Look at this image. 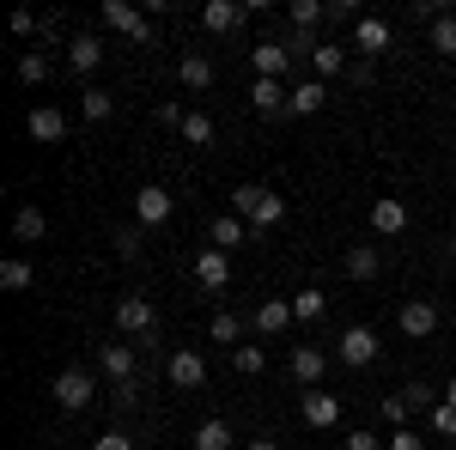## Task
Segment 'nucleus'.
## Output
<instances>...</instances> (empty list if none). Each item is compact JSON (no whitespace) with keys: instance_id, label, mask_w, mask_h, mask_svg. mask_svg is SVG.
Returning <instances> with one entry per match:
<instances>
[{"instance_id":"obj_47","label":"nucleus","mask_w":456,"mask_h":450,"mask_svg":"<svg viewBox=\"0 0 456 450\" xmlns=\"http://www.w3.org/2000/svg\"><path fill=\"white\" fill-rule=\"evenodd\" d=\"M444 402H451V408H456V378H451V383H444Z\"/></svg>"},{"instance_id":"obj_21","label":"nucleus","mask_w":456,"mask_h":450,"mask_svg":"<svg viewBox=\"0 0 456 450\" xmlns=\"http://www.w3.org/2000/svg\"><path fill=\"white\" fill-rule=\"evenodd\" d=\"M176 79H183L189 92H208V86H213V61H208V55H195V49H189V55L176 61Z\"/></svg>"},{"instance_id":"obj_29","label":"nucleus","mask_w":456,"mask_h":450,"mask_svg":"<svg viewBox=\"0 0 456 450\" xmlns=\"http://www.w3.org/2000/svg\"><path fill=\"white\" fill-rule=\"evenodd\" d=\"M286 12H292V31H316V25H322V12H329V6H322V0H292V6H286Z\"/></svg>"},{"instance_id":"obj_48","label":"nucleus","mask_w":456,"mask_h":450,"mask_svg":"<svg viewBox=\"0 0 456 450\" xmlns=\"http://www.w3.org/2000/svg\"><path fill=\"white\" fill-rule=\"evenodd\" d=\"M451 262H456V243H451Z\"/></svg>"},{"instance_id":"obj_11","label":"nucleus","mask_w":456,"mask_h":450,"mask_svg":"<svg viewBox=\"0 0 456 450\" xmlns=\"http://www.w3.org/2000/svg\"><path fill=\"white\" fill-rule=\"evenodd\" d=\"M195 280H201L208 292H225V286H232V256H225V250H201V256H195Z\"/></svg>"},{"instance_id":"obj_2","label":"nucleus","mask_w":456,"mask_h":450,"mask_svg":"<svg viewBox=\"0 0 456 450\" xmlns=\"http://www.w3.org/2000/svg\"><path fill=\"white\" fill-rule=\"evenodd\" d=\"M104 25L122 37H134V43H152V19H146V6H128V0H104Z\"/></svg>"},{"instance_id":"obj_44","label":"nucleus","mask_w":456,"mask_h":450,"mask_svg":"<svg viewBox=\"0 0 456 450\" xmlns=\"http://www.w3.org/2000/svg\"><path fill=\"white\" fill-rule=\"evenodd\" d=\"M389 450H426V438H420V432H408V426H402V432L389 438Z\"/></svg>"},{"instance_id":"obj_40","label":"nucleus","mask_w":456,"mask_h":450,"mask_svg":"<svg viewBox=\"0 0 456 450\" xmlns=\"http://www.w3.org/2000/svg\"><path fill=\"white\" fill-rule=\"evenodd\" d=\"M402 402H408V408H414V414H432V408H438V402H432V389H426V383H408V389H402Z\"/></svg>"},{"instance_id":"obj_7","label":"nucleus","mask_w":456,"mask_h":450,"mask_svg":"<svg viewBox=\"0 0 456 450\" xmlns=\"http://www.w3.org/2000/svg\"><path fill=\"white\" fill-rule=\"evenodd\" d=\"M335 353H341L347 365H371V359H378V329H365V323H353L347 335L335 341Z\"/></svg>"},{"instance_id":"obj_14","label":"nucleus","mask_w":456,"mask_h":450,"mask_svg":"<svg viewBox=\"0 0 456 450\" xmlns=\"http://www.w3.org/2000/svg\"><path fill=\"white\" fill-rule=\"evenodd\" d=\"M98 365H104L110 383H134V347H128V341H104Z\"/></svg>"},{"instance_id":"obj_16","label":"nucleus","mask_w":456,"mask_h":450,"mask_svg":"<svg viewBox=\"0 0 456 450\" xmlns=\"http://www.w3.org/2000/svg\"><path fill=\"white\" fill-rule=\"evenodd\" d=\"M341 268H347L353 280H378V268H384V250H378V243H353Z\"/></svg>"},{"instance_id":"obj_24","label":"nucleus","mask_w":456,"mask_h":450,"mask_svg":"<svg viewBox=\"0 0 456 450\" xmlns=\"http://www.w3.org/2000/svg\"><path fill=\"white\" fill-rule=\"evenodd\" d=\"M286 98H292V92H281V79H256V86H249V104L268 110V116H274V110H286Z\"/></svg>"},{"instance_id":"obj_27","label":"nucleus","mask_w":456,"mask_h":450,"mask_svg":"<svg viewBox=\"0 0 456 450\" xmlns=\"http://www.w3.org/2000/svg\"><path fill=\"white\" fill-rule=\"evenodd\" d=\"M195 450H232V426L225 420H201L195 426Z\"/></svg>"},{"instance_id":"obj_39","label":"nucleus","mask_w":456,"mask_h":450,"mask_svg":"<svg viewBox=\"0 0 456 450\" xmlns=\"http://www.w3.org/2000/svg\"><path fill=\"white\" fill-rule=\"evenodd\" d=\"M426 420H432V432H444V438H456V408H451V402H438V408H432Z\"/></svg>"},{"instance_id":"obj_23","label":"nucleus","mask_w":456,"mask_h":450,"mask_svg":"<svg viewBox=\"0 0 456 450\" xmlns=\"http://www.w3.org/2000/svg\"><path fill=\"white\" fill-rule=\"evenodd\" d=\"M43 232H49L43 208H19V213H12V238H19V243H37Z\"/></svg>"},{"instance_id":"obj_34","label":"nucleus","mask_w":456,"mask_h":450,"mask_svg":"<svg viewBox=\"0 0 456 450\" xmlns=\"http://www.w3.org/2000/svg\"><path fill=\"white\" fill-rule=\"evenodd\" d=\"M183 140H189V146H208V140H213V122L201 116V110H189V116H183Z\"/></svg>"},{"instance_id":"obj_25","label":"nucleus","mask_w":456,"mask_h":450,"mask_svg":"<svg viewBox=\"0 0 456 450\" xmlns=\"http://www.w3.org/2000/svg\"><path fill=\"white\" fill-rule=\"evenodd\" d=\"M31 280H37V268L25 256H6V262H0V286H6V292H25Z\"/></svg>"},{"instance_id":"obj_5","label":"nucleus","mask_w":456,"mask_h":450,"mask_svg":"<svg viewBox=\"0 0 456 450\" xmlns=\"http://www.w3.org/2000/svg\"><path fill=\"white\" fill-rule=\"evenodd\" d=\"M171 189H159V183H146V189H134V225H165L171 219Z\"/></svg>"},{"instance_id":"obj_36","label":"nucleus","mask_w":456,"mask_h":450,"mask_svg":"<svg viewBox=\"0 0 456 450\" xmlns=\"http://www.w3.org/2000/svg\"><path fill=\"white\" fill-rule=\"evenodd\" d=\"M322 305H329V299H322L316 286H305V292L292 299V311H298V323H316V316H322Z\"/></svg>"},{"instance_id":"obj_32","label":"nucleus","mask_w":456,"mask_h":450,"mask_svg":"<svg viewBox=\"0 0 456 450\" xmlns=\"http://www.w3.org/2000/svg\"><path fill=\"white\" fill-rule=\"evenodd\" d=\"M79 110H86V122H104L110 110H116V98H110V92H98V86H86V98H79Z\"/></svg>"},{"instance_id":"obj_22","label":"nucleus","mask_w":456,"mask_h":450,"mask_svg":"<svg viewBox=\"0 0 456 450\" xmlns=\"http://www.w3.org/2000/svg\"><path fill=\"white\" fill-rule=\"evenodd\" d=\"M322 372H329L322 347H298V353H292V378L298 383H322Z\"/></svg>"},{"instance_id":"obj_41","label":"nucleus","mask_w":456,"mask_h":450,"mask_svg":"<svg viewBox=\"0 0 456 450\" xmlns=\"http://www.w3.org/2000/svg\"><path fill=\"white\" fill-rule=\"evenodd\" d=\"M31 31H43V19H37L31 6H19V12H12V37H31Z\"/></svg>"},{"instance_id":"obj_10","label":"nucleus","mask_w":456,"mask_h":450,"mask_svg":"<svg viewBox=\"0 0 456 450\" xmlns=\"http://www.w3.org/2000/svg\"><path fill=\"white\" fill-rule=\"evenodd\" d=\"M371 232H378V238H402V232H408V208H402L395 195H378V201H371Z\"/></svg>"},{"instance_id":"obj_6","label":"nucleus","mask_w":456,"mask_h":450,"mask_svg":"<svg viewBox=\"0 0 456 450\" xmlns=\"http://www.w3.org/2000/svg\"><path fill=\"white\" fill-rule=\"evenodd\" d=\"M249 68H256V79H281V73L292 68V49H286L281 37H268V43L249 49Z\"/></svg>"},{"instance_id":"obj_9","label":"nucleus","mask_w":456,"mask_h":450,"mask_svg":"<svg viewBox=\"0 0 456 450\" xmlns=\"http://www.w3.org/2000/svg\"><path fill=\"white\" fill-rule=\"evenodd\" d=\"M305 426H316V432L341 426V396H329V389H305Z\"/></svg>"},{"instance_id":"obj_26","label":"nucleus","mask_w":456,"mask_h":450,"mask_svg":"<svg viewBox=\"0 0 456 450\" xmlns=\"http://www.w3.org/2000/svg\"><path fill=\"white\" fill-rule=\"evenodd\" d=\"M262 201H268V189H262V183H238V189H232V213H238V219H256Z\"/></svg>"},{"instance_id":"obj_3","label":"nucleus","mask_w":456,"mask_h":450,"mask_svg":"<svg viewBox=\"0 0 456 450\" xmlns=\"http://www.w3.org/2000/svg\"><path fill=\"white\" fill-rule=\"evenodd\" d=\"M92 396H98V383L86 378L79 365H68V372L55 378V408H68V414H79V408H92Z\"/></svg>"},{"instance_id":"obj_8","label":"nucleus","mask_w":456,"mask_h":450,"mask_svg":"<svg viewBox=\"0 0 456 450\" xmlns=\"http://www.w3.org/2000/svg\"><path fill=\"white\" fill-rule=\"evenodd\" d=\"M244 19H249V6H238V0H208V6H201V25H208L213 37L244 31Z\"/></svg>"},{"instance_id":"obj_35","label":"nucleus","mask_w":456,"mask_h":450,"mask_svg":"<svg viewBox=\"0 0 456 450\" xmlns=\"http://www.w3.org/2000/svg\"><path fill=\"white\" fill-rule=\"evenodd\" d=\"M281 219H286V201H281V195H268V201L256 208V219H249V232H268V225H281Z\"/></svg>"},{"instance_id":"obj_45","label":"nucleus","mask_w":456,"mask_h":450,"mask_svg":"<svg viewBox=\"0 0 456 450\" xmlns=\"http://www.w3.org/2000/svg\"><path fill=\"white\" fill-rule=\"evenodd\" d=\"M347 450H378V432H347Z\"/></svg>"},{"instance_id":"obj_43","label":"nucleus","mask_w":456,"mask_h":450,"mask_svg":"<svg viewBox=\"0 0 456 450\" xmlns=\"http://www.w3.org/2000/svg\"><path fill=\"white\" fill-rule=\"evenodd\" d=\"M92 450H134V438H128V432H116V426H110V432H104V438H98V445H92Z\"/></svg>"},{"instance_id":"obj_15","label":"nucleus","mask_w":456,"mask_h":450,"mask_svg":"<svg viewBox=\"0 0 456 450\" xmlns=\"http://www.w3.org/2000/svg\"><path fill=\"white\" fill-rule=\"evenodd\" d=\"M298 323V311H292V299H268L262 311H256V335H286Z\"/></svg>"},{"instance_id":"obj_38","label":"nucleus","mask_w":456,"mask_h":450,"mask_svg":"<svg viewBox=\"0 0 456 450\" xmlns=\"http://www.w3.org/2000/svg\"><path fill=\"white\" fill-rule=\"evenodd\" d=\"M141 225H122V232H116V256H122V262H141Z\"/></svg>"},{"instance_id":"obj_33","label":"nucleus","mask_w":456,"mask_h":450,"mask_svg":"<svg viewBox=\"0 0 456 450\" xmlns=\"http://www.w3.org/2000/svg\"><path fill=\"white\" fill-rule=\"evenodd\" d=\"M426 43H432L438 55H456V12H444V19L432 25V37H426Z\"/></svg>"},{"instance_id":"obj_42","label":"nucleus","mask_w":456,"mask_h":450,"mask_svg":"<svg viewBox=\"0 0 456 450\" xmlns=\"http://www.w3.org/2000/svg\"><path fill=\"white\" fill-rule=\"evenodd\" d=\"M414 414V408H408V402H402V396H384V420L389 426H402V420Z\"/></svg>"},{"instance_id":"obj_13","label":"nucleus","mask_w":456,"mask_h":450,"mask_svg":"<svg viewBox=\"0 0 456 450\" xmlns=\"http://www.w3.org/2000/svg\"><path fill=\"white\" fill-rule=\"evenodd\" d=\"M25 128H31V140H37V146H55V140L68 135V116H61V110H55V104H37V110H31V122H25Z\"/></svg>"},{"instance_id":"obj_46","label":"nucleus","mask_w":456,"mask_h":450,"mask_svg":"<svg viewBox=\"0 0 456 450\" xmlns=\"http://www.w3.org/2000/svg\"><path fill=\"white\" fill-rule=\"evenodd\" d=\"M249 450H281V438H274V432H256V438H249Z\"/></svg>"},{"instance_id":"obj_28","label":"nucleus","mask_w":456,"mask_h":450,"mask_svg":"<svg viewBox=\"0 0 456 450\" xmlns=\"http://www.w3.org/2000/svg\"><path fill=\"white\" fill-rule=\"evenodd\" d=\"M311 68H316V79H335V73L347 68V49H341V43H322L311 55Z\"/></svg>"},{"instance_id":"obj_37","label":"nucleus","mask_w":456,"mask_h":450,"mask_svg":"<svg viewBox=\"0 0 456 450\" xmlns=\"http://www.w3.org/2000/svg\"><path fill=\"white\" fill-rule=\"evenodd\" d=\"M213 341H225V347L238 341V347H244V323H238L232 311H219V316H213Z\"/></svg>"},{"instance_id":"obj_12","label":"nucleus","mask_w":456,"mask_h":450,"mask_svg":"<svg viewBox=\"0 0 456 450\" xmlns=\"http://www.w3.org/2000/svg\"><path fill=\"white\" fill-rule=\"evenodd\" d=\"M432 329H438V305H432V299H408V305H402V335H408V341H426Z\"/></svg>"},{"instance_id":"obj_4","label":"nucleus","mask_w":456,"mask_h":450,"mask_svg":"<svg viewBox=\"0 0 456 450\" xmlns=\"http://www.w3.org/2000/svg\"><path fill=\"white\" fill-rule=\"evenodd\" d=\"M165 378H171L176 389H201V383H208V359H201L195 347H176L171 359H165Z\"/></svg>"},{"instance_id":"obj_17","label":"nucleus","mask_w":456,"mask_h":450,"mask_svg":"<svg viewBox=\"0 0 456 450\" xmlns=\"http://www.w3.org/2000/svg\"><path fill=\"white\" fill-rule=\"evenodd\" d=\"M98 61H104V43H98L92 31H79V37L68 43V68H73V73H92Z\"/></svg>"},{"instance_id":"obj_18","label":"nucleus","mask_w":456,"mask_h":450,"mask_svg":"<svg viewBox=\"0 0 456 450\" xmlns=\"http://www.w3.org/2000/svg\"><path fill=\"white\" fill-rule=\"evenodd\" d=\"M238 243H249V219H238V213H219V219H213V250H225V256H232Z\"/></svg>"},{"instance_id":"obj_20","label":"nucleus","mask_w":456,"mask_h":450,"mask_svg":"<svg viewBox=\"0 0 456 450\" xmlns=\"http://www.w3.org/2000/svg\"><path fill=\"white\" fill-rule=\"evenodd\" d=\"M353 43H359V49L378 61V55L389 49V25H384V19H359V25H353Z\"/></svg>"},{"instance_id":"obj_31","label":"nucleus","mask_w":456,"mask_h":450,"mask_svg":"<svg viewBox=\"0 0 456 450\" xmlns=\"http://www.w3.org/2000/svg\"><path fill=\"white\" fill-rule=\"evenodd\" d=\"M19 79H25V86H43V79H49V55H43V49H25V55H19Z\"/></svg>"},{"instance_id":"obj_19","label":"nucleus","mask_w":456,"mask_h":450,"mask_svg":"<svg viewBox=\"0 0 456 450\" xmlns=\"http://www.w3.org/2000/svg\"><path fill=\"white\" fill-rule=\"evenodd\" d=\"M322 104H329V86H322V79H305V86H292V98H286V110H292V116H316Z\"/></svg>"},{"instance_id":"obj_30","label":"nucleus","mask_w":456,"mask_h":450,"mask_svg":"<svg viewBox=\"0 0 456 450\" xmlns=\"http://www.w3.org/2000/svg\"><path fill=\"white\" fill-rule=\"evenodd\" d=\"M232 365H238L244 378H262V365H268V353H262L256 341H244V347H232Z\"/></svg>"},{"instance_id":"obj_1","label":"nucleus","mask_w":456,"mask_h":450,"mask_svg":"<svg viewBox=\"0 0 456 450\" xmlns=\"http://www.w3.org/2000/svg\"><path fill=\"white\" fill-rule=\"evenodd\" d=\"M116 329H122V335H134V341H152V335H159V311L134 292V299H122V305H116Z\"/></svg>"}]
</instances>
